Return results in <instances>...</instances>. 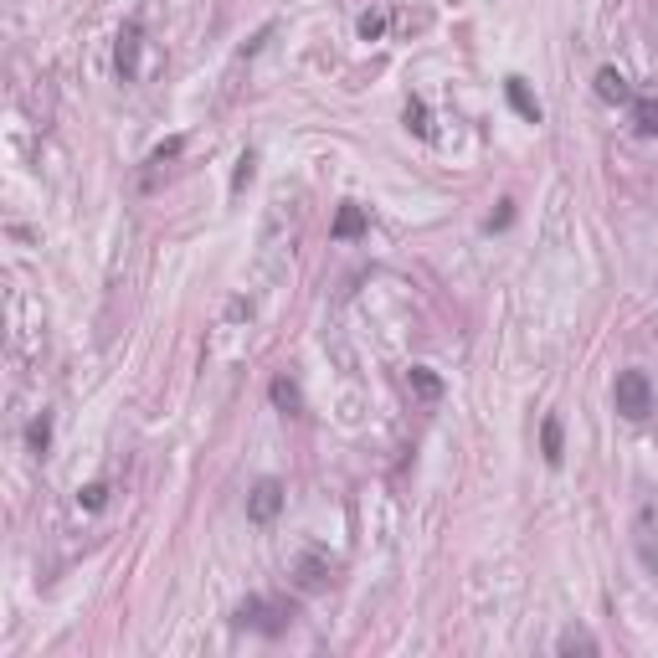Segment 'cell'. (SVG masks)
Masks as SVG:
<instances>
[{
	"instance_id": "1",
	"label": "cell",
	"mask_w": 658,
	"mask_h": 658,
	"mask_svg": "<svg viewBox=\"0 0 658 658\" xmlns=\"http://www.w3.org/2000/svg\"><path fill=\"white\" fill-rule=\"evenodd\" d=\"M612 407L623 412L628 422H643V417L653 412V381H648V371H617V381H612Z\"/></svg>"
},
{
	"instance_id": "5",
	"label": "cell",
	"mask_w": 658,
	"mask_h": 658,
	"mask_svg": "<svg viewBox=\"0 0 658 658\" xmlns=\"http://www.w3.org/2000/svg\"><path fill=\"white\" fill-rule=\"evenodd\" d=\"M139 47H144V31H139V21H129V26L119 31V47H114V67H119L124 83L139 78Z\"/></svg>"
},
{
	"instance_id": "18",
	"label": "cell",
	"mask_w": 658,
	"mask_h": 658,
	"mask_svg": "<svg viewBox=\"0 0 658 658\" xmlns=\"http://www.w3.org/2000/svg\"><path fill=\"white\" fill-rule=\"evenodd\" d=\"M381 26H386L381 16H365V21H360V36H381Z\"/></svg>"
},
{
	"instance_id": "14",
	"label": "cell",
	"mask_w": 658,
	"mask_h": 658,
	"mask_svg": "<svg viewBox=\"0 0 658 658\" xmlns=\"http://www.w3.org/2000/svg\"><path fill=\"white\" fill-rule=\"evenodd\" d=\"M26 443H31L36 453H47V443H52V422H47V417H36V422L26 427Z\"/></svg>"
},
{
	"instance_id": "17",
	"label": "cell",
	"mask_w": 658,
	"mask_h": 658,
	"mask_svg": "<svg viewBox=\"0 0 658 658\" xmlns=\"http://www.w3.org/2000/svg\"><path fill=\"white\" fill-rule=\"evenodd\" d=\"M180 150H186V139H170V144H160V150L150 155V165H165V160H175Z\"/></svg>"
},
{
	"instance_id": "6",
	"label": "cell",
	"mask_w": 658,
	"mask_h": 658,
	"mask_svg": "<svg viewBox=\"0 0 658 658\" xmlns=\"http://www.w3.org/2000/svg\"><path fill=\"white\" fill-rule=\"evenodd\" d=\"M597 98H602V103H633L638 93L628 88V78H623L617 67H602V72H597Z\"/></svg>"
},
{
	"instance_id": "8",
	"label": "cell",
	"mask_w": 658,
	"mask_h": 658,
	"mask_svg": "<svg viewBox=\"0 0 658 658\" xmlns=\"http://www.w3.org/2000/svg\"><path fill=\"white\" fill-rule=\"evenodd\" d=\"M633 129H638L643 139H653V134H658V98H653V93L633 98Z\"/></svg>"
},
{
	"instance_id": "12",
	"label": "cell",
	"mask_w": 658,
	"mask_h": 658,
	"mask_svg": "<svg viewBox=\"0 0 658 658\" xmlns=\"http://www.w3.org/2000/svg\"><path fill=\"white\" fill-rule=\"evenodd\" d=\"M556 653H597V638L581 633V628H566V633L556 638Z\"/></svg>"
},
{
	"instance_id": "13",
	"label": "cell",
	"mask_w": 658,
	"mask_h": 658,
	"mask_svg": "<svg viewBox=\"0 0 658 658\" xmlns=\"http://www.w3.org/2000/svg\"><path fill=\"white\" fill-rule=\"evenodd\" d=\"M273 401H278L283 412H299V407H304V401H299V386L288 381V376H278V381H273Z\"/></svg>"
},
{
	"instance_id": "2",
	"label": "cell",
	"mask_w": 658,
	"mask_h": 658,
	"mask_svg": "<svg viewBox=\"0 0 658 658\" xmlns=\"http://www.w3.org/2000/svg\"><path fill=\"white\" fill-rule=\"evenodd\" d=\"M294 617H288V607L283 602H268V597H247L242 607H237V628H258V633H268V638H278Z\"/></svg>"
},
{
	"instance_id": "11",
	"label": "cell",
	"mask_w": 658,
	"mask_h": 658,
	"mask_svg": "<svg viewBox=\"0 0 658 658\" xmlns=\"http://www.w3.org/2000/svg\"><path fill=\"white\" fill-rule=\"evenodd\" d=\"M407 386L422 396V401H437V396H443V381H437L432 371H427V365H412V376H407Z\"/></svg>"
},
{
	"instance_id": "4",
	"label": "cell",
	"mask_w": 658,
	"mask_h": 658,
	"mask_svg": "<svg viewBox=\"0 0 658 658\" xmlns=\"http://www.w3.org/2000/svg\"><path fill=\"white\" fill-rule=\"evenodd\" d=\"M278 509H283V484H278V479H258V484H252V494H247V520L268 525Z\"/></svg>"
},
{
	"instance_id": "7",
	"label": "cell",
	"mask_w": 658,
	"mask_h": 658,
	"mask_svg": "<svg viewBox=\"0 0 658 658\" xmlns=\"http://www.w3.org/2000/svg\"><path fill=\"white\" fill-rule=\"evenodd\" d=\"M329 232H335V242H350V237H360V232H365V206L345 201V206H340V216H335V227H329Z\"/></svg>"
},
{
	"instance_id": "9",
	"label": "cell",
	"mask_w": 658,
	"mask_h": 658,
	"mask_svg": "<svg viewBox=\"0 0 658 658\" xmlns=\"http://www.w3.org/2000/svg\"><path fill=\"white\" fill-rule=\"evenodd\" d=\"M540 448H545V463H551V468L566 458V443H561V417H545V422H540Z\"/></svg>"
},
{
	"instance_id": "16",
	"label": "cell",
	"mask_w": 658,
	"mask_h": 658,
	"mask_svg": "<svg viewBox=\"0 0 658 658\" xmlns=\"http://www.w3.org/2000/svg\"><path fill=\"white\" fill-rule=\"evenodd\" d=\"M78 504H83V509H103V504H108V484H88V489L78 494Z\"/></svg>"
},
{
	"instance_id": "15",
	"label": "cell",
	"mask_w": 658,
	"mask_h": 658,
	"mask_svg": "<svg viewBox=\"0 0 658 658\" xmlns=\"http://www.w3.org/2000/svg\"><path fill=\"white\" fill-rule=\"evenodd\" d=\"M407 129H412V134H422V139H427V134H432V124H427V108H422V103H417V98H412V103H407Z\"/></svg>"
},
{
	"instance_id": "3",
	"label": "cell",
	"mask_w": 658,
	"mask_h": 658,
	"mask_svg": "<svg viewBox=\"0 0 658 658\" xmlns=\"http://www.w3.org/2000/svg\"><path fill=\"white\" fill-rule=\"evenodd\" d=\"M633 545H638V561L648 571H658V494H648L638 504V520H633Z\"/></svg>"
},
{
	"instance_id": "10",
	"label": "cell",
	"mask_w": 658,
	"mask_h": 658,
	"mask_svg": "<svg viewBox=\"0 0 658 658\" xmlns=\"http://www.w3.org/2000/svg\"><path fill=\"white\" fill-rule=\"evenodd\" d=\"M504 93H509V103L520 108V119H530V124H540V103L530 98V88H525V78H509L504 83Z\"/></svg>"
}]
</instances>
